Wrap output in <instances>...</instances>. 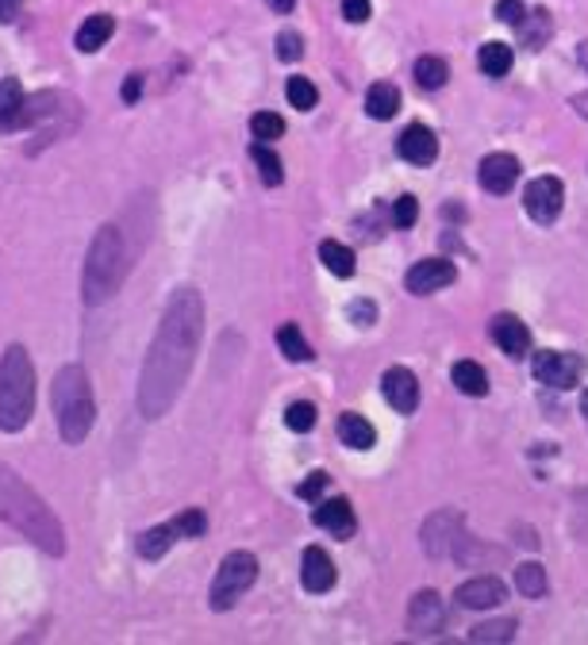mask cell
<instances>
[{
	"instance_id": "31",
	"label": "cell",
	"mask_w": 588,
	"mask_h": 645,
	"mask_svg": "<svg viewBox=\"0 0 588 645\" xmlns=\"http://www.w3.org/2000/svg\"><path fill=\"white\" fill-rule=\"evenodd\" d=\"M250 135L258 142H273V139H281L285 135V120H281L278 112H258L250 120Z\"/></svg>"
},
{
	"instance_id": "38",
	"label": "cell",
	"mask_w": 588,
	"mask_h": 645,
	"mask_svg": "<svg viewBox=\"0 0 588 645\" xmlns=\"http://www.w3.org/2000/svg\"><path fill=\"white\" fill-rule=\"evenodd\" d=\"M304 54V39L296 32H281L278 35V58L281 62H296Z\"/></svg>"
},
{
	"instance_id": "15",
	"label": "cell",
	"mask_w": 588,
	"mask_h": 645,
	"mask_svg": "<svg viewBox=\"0 0 588 645\" xmlns=\"http://www.w3.org/2000/svg\"><path fill=\"white\" fill-rule=\"evenodd\" d=\"M442 622H446V607H442L439 592H419V596H412V607H408L412 634H439Z\"/></svg>"
},
{
	"instance_id": "36",
	"label": "cell",
	"mask_w": 588,
	"mask_h": 645,
	"mask_svg": "<svg viewBox=\"0 0 588 645\" xmlns=\"http://www.w3.org/2000/svg\"><path fill=\"white\" fill-rule=\"evenodd\" d=\"M531 16H535V20H523L519 32L527 35V47L539 50L542 39H550V32H554V27H550V16H547V12H531Z\"/></svg>"
},
{
	"instance_id": "34",
	"label": "cell",
	"mask_w": 588,
	"mask_h": 645,
	"mask_svg": "<svg viewBox=\"0 0 588 645\" xmlns=\"http://www.w3.org/2000/svg\"><path fill=\"white\" fill-rule=\"evenodd\" d=\"M170 526H173V534H177V538H200V534L208 531V519H205V511L188 507V511H181Z\"/></svg>"
},
{
	"instance_id": "25",
	"label": "cell",
	"mask_w": 588,
	"mask_h": 645,
	"mask_svg": "<svg viewBox=\"0 0 588 645\" xmlns=\"http://www.w3.org/2000/svg\"><path fill=\"white\" fill-rule=\"evenodd\" d=\"M515 592H523L527 599L547 596V569L539 561H527L515 569Z\"/></svg>"
},
{
	"instance_id": "26",
	"label": "cell",
	"mask_w": 588,
	"mask_h": 645,
	"mask_svg": "<svg viewBox=\"0 0 588 645\" xmlns=\"http://www.w3.org/2000/svg\"><path fill=\"white\" fill-rule=\"evenodd\" d=\"M477 62H481L485 77H504L512 70V47L507 42H485Z\"/></svg>"
},
{
	"instance_id": "3",
	"label": "cell",
	"mask_w": 588,
	"mask_h": 645,
	"mask_svg": "<svg viewBox=\"0 0 588 645\" xmlns=\"http://www.w3.org/2000/svg\"><path fill=\"white\" fill-rule=\"evenodd\" d=\"M50 404H54V419H58V434H62V442L65 446H82V442L93 434V423H97V400H93L89 373H85L82 365L58 369Z\"/></svg>"
},
{
	"instance_id": "46",
	"label": "cell",
	"mask_w": 588,
	"mask_h": 645,
	"mask_svg": "<svg viewBox=\"0 0 588 645\" xmlns=\"http://www.w3.org/2000/svg\"><path fill=\"white\" fill-rule=\"evenodd\" d=\"M573 108L588 120V92H577V97H573Z\"/></svg>"
},
{
	"instance_id": "45",
	"label": "cell",
	"mask_w": 588,
	"mask_h": 645,
	"mask_svg": "<svg viewBox=\"0 0 588 645\" xmlns=\"http://www.w3.org/2000/svg\"><path fill=\"white\" fill-rule=\"evenodd\" d=\"M266 4H270V9L278 12V16H289V12H293L296 0H266Z\"/></svg>"
},
{
	"instance_id": "21",
	"label": "cell",
	"mask_w": 588,
	"mask_h": 645,
	"mask_svg": "<svg viewBox=\"0 0 588 645\" xmlns=\"http://www.w3.org/2000/svg\"><path fill=\"white\" fill-rule=\"evenodd\" d=\"M366 112L373 115V120H392V115L401 112V89H396L392 82L369 85V92H366Z\"/></svg>"
},
{
	"instance_id": "14",
	"label": "cell",
	"mask_w": 588,
	"mask_h": 645,
	"mask_svg": "<svg viewBox=\"0 0 588 645\" xmlns=\"http://www.w3.org/2000/svg\"><path fill=\"white\" fill-rule=\"evenodd\" d=\"M311 519H316V526L319 531H331L335 538H351L354 534V507H351V499H343V496H335V499H319L316 504V511H311Z\"/></svg>"
},
{
	"instance_id": "22",
	"label": "cell",
	"mask_w": 588,
	"mask_h": 645,
	"mask_svg": "<svg viewBox=\"0 0 588 645\" xmlns=\"http://www.w3.org/2000/svg\"><path fill=\"white\" fill-rule=\"evenodd\" d=\"M112 32H115V20L97 12V16L85 20L82 32H77V50H82V54H97V50L112 39Z\"/></svg>"
},
{
	"instance_id": "35",
	"label": "cell",
	"mask_w": 588,
	"mask_h": 645,
	"mask_svg": "<svg viewBox=\"0 0 588 645\" xmlns=\"http://www.w3.org/2000/svg\"><path fill=\"white\" fill-rule=\"evenodd\" d=\"M285 426L289 431H311L316 426V404H308V400H296V404H289V411H285Z\"/></svg>"
},
{
	"instance_id": "32",
	"label": "cell",
	"mask_w": 588,
	"mask_h": 645,
	"mask_svg": "<svg viewBox=\"0 0 588 645\" xmlns=\"http://www.w3.org/2000/svg\"><path fill=\"white\" fill-rule=\"evenodd\" d=\"M285 97H289V104H293V108L311 112V108H316V100H319V92H316V85H311L308 77H289Z\"/></svg>"
},
{
	"instance_id": "43",
	"label": "cell",
	"mask_w": 588,
	"mask_h": 645,
	"mask_svg": "<svg viewBox=\"0 0 588 645\" xmlns=\"http://www.w3.org/2000/svg\"><path fill=\"white\" fill-rule=\"evenodd\" d=\"M20 16V0H0V24H12Z\"/></svg>"
},
{
	"instance_id": "37",
	"label": "cell",
	"mask_w": 588,
	"mask_h": 645,
	"mask_svg": "<svg viewBox=\"0 0 588 645\" xmlns=\"http://www.w3.org/2000/svg\"><path fill=\"white\" fill-rule=\"evenodd\" d=\"M416 220H419V204H416V197H396V200H392V227L408 231Z\"/></svg>"
},
{
	"instance_id": "17",
	"label": "cell",
	"mask_w": 588,
	"mask_h": 645,
	"mask_svg": "<svg viewBox=\"0 0 588 645\" xmlns=\"http://www.w3.org/2000/svg\"><path fill=\"white\" fill-rule=\"evenodd\" d=\"M492 343H497L507 358H523V353L531 350V331L515 315H497L492 319Z\"/></svg>"
},
{
	"instance_id": "30",
	"label": "cell",
	"mask_w": 588,
	"mask_h": 645,
	"mask_svg": "<svg viewBox=\"0 0 588 645\" xmlns=\"http://www.w3.org/2000/svg\"><path fill=\"white\" fill-rule=\"evenodd\" d=\"M278 346L289 361H311V346L304 343V335L293 327V323H285V327L278 331Z\"/></svg>"
},
{
	"instance_id": "2",
	"label": "cell",
	"mask_w": 588,
	"mask_h": 645,
	"mask_svg": "<svg viewBox=\"0 0 588 645\" xmlns=\"http://www.w3.org/2000/svg\"><path fill=\"white\" fill-rule=\"evenodd\" d=\"M0 519L20 531L27 542L42 549L50 557H62L65 554V531L62 523L54 519V511L47 507V499L24 484L9 466H0Z\"/></svg>"
},
{
	"instance_id": "28",
	"label": "cell",
	"mask_w": 588,
	"mask_h": 645,
	"mask_svg": "<svg viewBox=\"0 0 588 645\" xmlns=\"http://www.w3.org/2000/svg\"><path fill=\"white\" fill-rule=\"evenodd\" d=\"M173 526L166 523V526H155V531H147V534H139V557H147V561H158V557L166 554V549L173 546Z\"/></svg>"
},
{
	"instance_id": "13",
	"label": "cell",
	"mask_w": 588,
	"mask_h": 645,
	"mask_svg": "<svg viewBox=\"0 0 588 645\" xmlns=\"http://www.w3.org/2000/svg\"><path fill=\"white\" fill-rule=\"evenodd\" d=\"M477 181H481L485 193H497V197H504V193H512V188H515V181H519V158H515V154H489L481 162Z\"/></svg>"
},
{
	"instance_id": "9",
	"label": "cell",
	"mask_w": 588,
	"mask_h": 645,
	"mask_svg": "<svg viewBox=\"0 0 588 645\" xmlns=\"http://www.w3.org/2000/svg\"><path fill=\"white\" fill-rule=\"evenodd\" d=\"M381 388H384V400L392 404V411H401V415H412L419 408V381L412 369L404 365H392L389 373L381 376Z\"/></svg>"
},
{
	"instance_id": "20",
	"label": "cell",
	"mask_w": 588,
	"mask_h": 645,
	"mask_svg": "<svg viewBox=\"0 0 588 645\" xmlns=\"http://www.w3.org/2000/svg\"><path fill=\"white\" fill-rule=\"evenodd\" d=\"M339 438H343V446H351V449H373L377 431L369 419L358 415V411H343V419H339Z\"/></svg>"
},
{
	"instance_id": "4",
	"label": "cell",
	"mask_w": 588,
	"mask_h": 645,
	"mask_svg": "<svg viewBox=\"0 0 588 645\" xmlns=\"http://www.w3.org/2000/svg\"><path fill=\"white\" fill-rule=\"evenodd\" d=\"M35 415V365L32 353L12 343L0 353V431L20 434Z\"/></svg>"
},
{
	"instance_id": "42",
	"label": "cell",
	"mask_w": 588,
	"mask_h": 645,
	"mask_svg": "<svg viewBox=\"0 0 588 645\" xmlns=\"http://www.w3.org/2000/svg\"><path fill=\"white\" fill-rule=\"evenodd\" d=\"M143 82H147V77H143V74H131L127 82H123V104H135V100H139Z\"/></svg>"
},
{
	"instance_id": "6",
	"label": "cell",
	"mask_w": 588,
	"mask_h": 645,
	"mask_svg": "<svg viewBox=\"0 0 588 645\" xmlns=\"http://www.w3.org/2000/svg\"><path fill=\"white\" fill-rule=\"evenodd\" d=\"M258 580V557L246 554V549H235V554L223 557L220 572L212 580V611H231L238 599L250 592V584Z\"/></svg>"
},
{
	"instance_id": "29",
	"label": "cell",
	"mask_w": 588,
	"mask_h": 645,
	"mask_svg": "<svg viewBox=\"0 0 588 645\" xmlns=\"http://www.w3.org/2000/svg\"><path fill=\"white\" fill-rule=\"evenodd\" d=\"M446 77H450V70H446L442 58H419L416 62V85L419 89H442Z\"/></svg>"
},
{
	"instance_id": "10",
	"label": "cell",
	"mask_w": 588,
	"mask_h": 645,
	"mask_svg": "<svg viewBox=\"0 0 588 645\" xmlns=\"http://www.w3.org/2000/svg\"><path fill=\"white\" fill-rule=\"evenodd\" d=\"M454 277H457L454 262H446V258H427V262L412 265L408 277H404V285H408V293L427 296V293H439V288L454 285Z\"/></svg>"
},
{
	"instance_id": "11",
	"label": "cell",
	"mask_w": 588,
	"mask_h": 645,
	"mask_svg": "<svg viewBox=\"0 0 588 645\" xmlns=\"http://www.w3.org/2000/svg\"><path fill=\"white\" fill-rule=\"evenodd\" d=\"M454 599L466 611H492V607H500L507 599V588L497 576H474L454 592Z\"/></svg>"
},
{
	"instance_id": "24",
	"label": "cell",
	"mask_w": 588,
	"mask_h": 645,
	"mask_svg": "<svg viewBox=\"0 0 588 645\" xmlns=\"http://www.w3.org/2000/svg\"><path fill=\"white\" fill-rule=\"evenodd\" d=\"M319 262L335 273V277H354V262H358V258H354L351 246L335 243V238H327V243L319 246Z\"/></svg>"
},
{
	"instance_id": "48",
	"label": "cell",
	"mask_w": 588,
	"mask_h": 645,
	"mask_svg": "<svg viewBox=\"0 0 588 645\" xmlns=\"http://www.w3.org/2000/svg\"><path fill=\"white\" fill-rule=\"evenodd\" d=\"M580 62H585V66H588V42H585V47H580Z\"/></svg>"
},
{
	"instance_id": "41",
	"label": "cell",
	"mask_w": 588,
	"mask_h": 645,
	"mask_svg": "<svg viewBox=\"0 0 588 645\" xmlns=\"http://www.w3.org/2000/svg\"><path fill=\"white\" fill-rule=\"evenodd\" d=\"M369 12H373V4H369V0H343V16L351 20V24H366Z\"/></svg>"
},
{
	"instance_id": "8",
	"label": "cell",
	"mask_w": 588,
	"mask_h": 645,
	"mask_svg": "<svg viewBox=\"0 0 588 645\" xmlns=\"http://www.w3.org/2000/svg\"><path fill=\"white\" fill-rule=\"evenodd\" d=\"M562 204H565V188L558 177H535L527 185V193H523V208H527V215L535 223H554L562 215Z\"/></svg>"
},
{
	"instance_id": "27",
	"label": "cell",
	"mask_w": 588,
	"mask_h": 645,
	"mask_svg": "<svg viewBox=\"0 0 588 645\" xmlns=\"http://www.w3.org/2000/svg\"><path fill=\"white\" fill-rule=\"evenodd\" d=\"M250 158H254V165H258V177L266 181V185H281V181H285V170H281V158L270 150V142H254V147H250Z\"/></svg>"
},
{
	"instance_id": "23",
	"label": "cell",
	"mask_w": 588,
	"mask_h": 645,
	"mask_svg": "<svg viewBox=\"0 0 588 645\" xmlns=\"http://www.w3.org/2000/svg\"><path fill=\"white\" fill-rule=\"evenodd\" d=\"M450 381H454L457 393H466V396H485V393H489V373H485L477 361H457V365L450 369Z\"/></svg>"
},
{
	"instance_id": "5",
	"label": "cell",
	"mask_w": 588,
	"mask_h": 645,
	"mask_svg": "<svg viewBox=\"0 0 588 645\" xmlns=\"http://www.w3.org/2000/svg\"><path fill=\"white\" fill-rule=\"evenodd\" d=\"M123 270H127V250H123V235L115 223H105V227L93 235L89 253H85L82 265V300L89 308L105 303L108 296L120 288Z\"/></svg>"
},
{
	"instance_id": "19",
	"label": "cell",
	"mask_w": 588,
	"mask_h": 645,
	"mask_svg": "<svg viewBox=\"0 0 588 645\" xmlns=\"http://www.w3.org/2000/svg\"><path fill=\"white\" fill-rule=\"evenodd\" d=\"M462 523V514L457 511H439V514H431V519H427L424 523V546H427V554L431 557H442V554H450V549H454V531L450 534H442V526H457Z\"/></svg>"
},
{
	"instance_id": "40",
	"label": "cell",
	"mask_w": 588,
	"mask_h": 645,
	"mask_svg": "<svg viewBox=\"0 0 588 645\" xmlns=\"http://www.w3.org/2000/svg\"><path fill=\"white\" fill-rule=\"evenodd\" d=\"M497 20H500V24H512V27H519L523 20H527V12H523V4H519V0H497Z\"/></svg>"
},
{
	"instance_id": "12",
	"label": "cell",
	"mask_w": 588,
	"mask_h": 645,
	"mask_svg": "<svg viewBox=\"0 0 588 645\" xmlns=\"http://www.w3.org/2000/svg\"><path fill=\"white\" fill-rule=\"evenodd\" d=\"M396 154H401L408 165H431L434 158H439V139H434L431 127L412 123V127L401 132V139H396Z\"/></svg>"
},
{
	"instance_id": "1",
	"label": "cell",
	"mask_w": 588,
	"mask_h": 645,
	"mask_svg": "<svg viewBox=\"0 0 588 645\" xmlns=\"http://www.w3.org/2000/svg\"><path fill=\"white\" fill-rule=\"evenodd\" d=\"M200 335H205V300L196 288H177L166 303L139 373V411L147 419H162L173 408L196 361Z\"/></svg>"
},
{
	"instance_id": "39",
	"label": "cell",
	"mask_w": 588,
	"mask_h": 645,
	"mask_svg": "<svg viewBox=\"0 0 588 645\" xmlns=\"http://www.w3.org/2000/svg\"><path fill=\"white\" fill-rule=\"evenodd\" d=\"M327 484H331V476H327V473H311L308 481L301 484V499L319 504V499H323V492H327Z\"/></svg>"
},
{
	"instance_id": "7",
	"label": "cell",
	"mask_w": 588,
	"mask_h": 645,
	"mask_svg": "<svg viewBox=\"0 0 588 645\" xmlns=\"http://www.w3.org/2000/svg\"><path fill=\"white\" fill-rule=\"evenodd\" d=\"M531 369L542 384H550V388H558V393H565V388H577L580 373H585V361H580L577 353L542 350V353H535Z\"/></svg>"
},
{
	"instance_id": "16",
	"label": "cell",
	"mask_w": 588,
	"mask_h": 645,
	"mask_svg": "<svg viewBox=\"0 0 588 645\" xmlns=\"http://www.w3.org/2000/svg\"><path fill=\"white\" fill-rule=\"evenodd\" d=\"M335 565H331V557H327V549L319 546H308L304 549V561H301V580L304 588L311 592V596H319V592H327L331 584H335Z\"/></svg>"
},
{
	"instance_id": "33",
	"label": "cell",
	"mask_w": 588,
	"mask_h": 645,
	"mask_svg": "<svg viewBox=\"0 0 588 645\" xmlns=\"http://www.w3.org/2000/svg\"><path fill=\"white\" fill-rule=\"evenodd\" d=\"M512 637H515V622L512 619L481 622V627L469 630V642H512Z\"/></svg>"
},
{
	"instance_id": "18",
	"label": "cell",
	"mask_w": 588,
	"mask_h": 645,
	"mask_svg": "<svg viewBox=\"0 0 588 645\" xmlns=\"http://www.w3.org/2000/svg\"><path fill=\"white\" fill-rule=\"evenodd\" d=\"M24 108H27L24 85H20L16 77H4V82H0V127H4V132L24 127Z\"/></svg>"
},
{
	"instance_id": "47",
	"label": "cell",
	"mask_w": 588,
	"mask_h": 645,
	"mask_svg": "<svg viewBox=\"0 0 588 645\" xmlns=\"http://www.w3.org/2000/svg\"><path fill=\"white\" fill-rule=\"evenodd\" d=\"M580 411L588 415V388H585V396H580Z\"/></svg>"
},
{
	"instance_id": "44",
	"label": "cell",
	"mask_w": 588,
	"mask_h": 645,
	"mask_svg": "<svg viewBox=\"0 0 588 645\" xmlns=\"http://www.w3.org/2000/svg\"><path fill=\"white\" fill-rule=\"evenodd\" d=\"M351 315L354 319H366V327H369V319H373V303H354Z\"/></svg>"
}]
</instances>
